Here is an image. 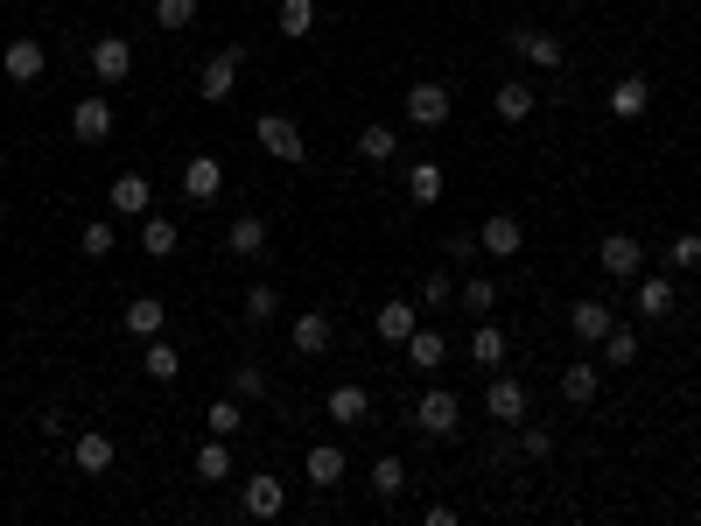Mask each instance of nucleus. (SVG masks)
<instances>
[{
	"label": "nucleus",
	"instance_id": "nucleus-1",
	"mask_svg": "<svg viewBox=\"0 0 701 526\" xmlns=\"http://www.w3.org/2000/svg\"><path fill=\"white\" fill-rule=\"evenodd\" d=\"M253 141H260V155H274V162H288V168L309 162V141H302V127L288 120V112H260V120H253Z\"/></svg>",
	"mask_w": 701,
	"mask_h": 526
},
{
	"label": "nucleus",
	"instance_id": "nucleus-2",
	"mask_svg": "<svg viewBox=\"0 0 701 526\" xmlns=\"http://www.w3.org/2000/svg\"><path fill=\"white\" fill-rule=\"evenodd\" d=\"M414 428H421L428 442H449V436L463 428V401H457L449 386H428L421 401H414Z\"/></svg>",
	"mask_w": 701,
	"mask_h": 526
},
{
	"label": "nucleus",
	"instance_id": "nucleus-3",
	"mask_svg": "<svg viewBox=\"0 0 701 526\" xmlns=\"http://www.w3.org/2000/svg\"><path fill=\"white\" fill-rule=\"evenodd\" d=\"M239 64H245V50H239V43L211 50V56L197 64V99H204V106H224V99H232V85H239Z\"/></svg>",
	"mask_w": 701,
	"mask_h": 526
},
{
	"label": "nucleus",
	"instance_id": "nucleus-4",
	"mask_svg": "<svg viewBox=\"0 0 701 526\" xmlns=\"http://www.w3.org/2000/svg\"><path fill=\"white\" fill-rule=\"evenodd\" d=\"M449 112H457V99H449L442 78H414L407 85V127H449Z\"/></svg>",
	"mask_w": 701,
	"mask_h": 526
},
{
	"label": "nucleus",
	"instance_id": "nucleus-5",
	"mask_svg": "<svg viewBox=\"0 0 701 526\" xmlns=\"http://www.w3.org/2000/svg\"><path fill=\"white\" fill-rule=\"evenodd\" d=\"M106 211L112 218H147V211H155V183H147L141 168H120L112 190H106Z\"/></svg>",
	"mask_w": 701,
	"mask_h": 526
},
{
	"label": "nucleus",
	"instance_id": "nucleus-6",
	"mask_svg": "<svg viewBox=\"0 0 701 526\" xmlns=\"http://www.w3.org/2000/svg\"><path fill=\"white\" fill-rule=\"evenodd\" d=\"M484 415L499 428H519L526 415H534V393H526L519 380H505V372H491V393H484Z\"/></svg>",
	"mask_w": 701,
	"mask_h": 526
},
{
	"label": "nucleus",
	"instance_id": "nucleus-7",
	"mask_svg": "<svg viewBox=\"0 0 701 526\" xmlns=\"http://www.w3.org/2000/svg\"><path fill=\"white\" fill-rule=\"evenodd\" d=\"M505 43H513V56L519 64H534V70H561V35H547V29H526V22H513V35H505Z\"/></svg>",
	"mask_w": 701,
	"mask_h": 526
},
{
	"label": "nucleus",
	"instance_id": "nucleus-8",
	"mask_svg": "<svg viewBox=\"0 0 701 526\" xmlns=\"http://www.w3.org/2000/svg\"><path fill=\"white\" fill-rule=\"evenodd\" d=\"M596 267L611 274V281H638V274H646V246H638L632 232H611V239L596 246Z\"/></svg>",
	"mask_w": 701,
	"mask_h": 526
},
{
	"label": "nucleus",
	"instance_id": "nucleus-9",
	"mask_svg": "<svg viewBox=\"0 0 701 526\" xmlns=\"http://www.w3.org/2000/svg\"><path fill=\"white\" fill-rule=\"evenodd\" d=\"M91 78H99V85H127V78H134V43H127V35H99V43H91Z\"/></svg>",
	"mask_w": 701,
	"mask_h": 526
},
{
	"label": "nucleus",
	"instance_id": "nucleus-10",
	"mask_svg": "<svg viewBox=\"0 0 701 526\" xmlns=\"http://www.w3.org/2000/svg\"><path fill=\"white\" fill-rule=\"evenodd\" d=\"M478 246H484L491 260H519V246H526V224H519L513 211H491V218L478 224Z\"/></svg>",
	"mask_w": 701,
	"mask_h": 526
},
{
	"label": "nucleus",
	"instance_id": "nucleus-11",
	"mask_svg": "<svg viewBox=\"0 0 701 526\" xmlns=\"http://www.w3.org/2000/svg\"><path fill=\"white\" fill-rule=\"evenodd\" d=\"M0 70H8L14 85H35V78H43V70H50V50L35 43V35H14V43L0 50Z\"/></svg>",
	"mask_w": 701,
	"mask_h": 526
},
{
	"label": "nucleus",
	"instance_id": "nucleus-12",
	"mask_svg": "<svg viewBox=\"0 0 701 526\" xmlns=\"http://www.w3.org/2000/svg\"><path fill=\"white\" fill-rule=\"evenodd\" d=\"M239 505H245V519H281V505H288V484H281L274 471H260V478H245Z\"/></svg>",
	"mask_w": 701,
	"mask_h": 526
},
{
	"label": "nucleus",
	"instance_id": "nucleus-13",
	"mask_svg": "<svg viewBox=\"0 0 701 526\" xmlns=\"http://www.w3.org/2000/svg\"><path fill=\"white\" fill-rule=\"evenodd\" d=\"M218 190H224V162L218 155H189L183 162V197L189 204H218Z\"/></svg>",
	"mask_w": 701,
	"mask_h": 526
},
{
	"label": "nucleus",
	"instance_id": "nucleus-14",
	"mask_svg": "<svg viewBox=\"0 0 701 526\" xmlns=\"http://www.w3.org/2000/svg\"><path fill=\"white\" fill-rule=\"evenodd\" d=\"M324 415H330L337 428H365V421H372V393L344 380V386H330V393H324Z\"/></svg>",
	"mask_w": 701,
	"mask_h": 526
},
{
	"label": "nucleus",
	"instance_id": "nucleus-15",
	"mask_svg": "<svg viewBox=\"0 0 701 526\" xmlns=\"http://www.w3.org/2000/svg\"><path fill=\"white\" fill-rule=\"evenodd\" d=\"M330 337H337V324H330L324 309H302V316H295V330H288V344H295V359H324Z\"/></svg>",
	"mask_w": 701,
	"mask_h": 526
},
{
	"label": "nucleus",
	"instance_id": "nucleus-16",
	"mask_svg": "<svg viewBox=\"0 0 701 526\" xmlns=\"http://www.w3.org/2000/svg\"><path fill=\"white\" fill-rule=\"evenodd\" d=\"M611 303H596V295H576V309H568V330H576V344H603L611 337Z\"/></svg>",
	"mask_w": 701,
	"mask_h": 526
},
{
	"label": "nucleus",
	"instance_id": "nucleus-17",
	"mask_svg": "<svg viewBox=\"0 0 701 526\" xmlns=\"http://www.w3.org/2000/svg\"><path fill=\"white\" fill-rule=\"evenodd\" d=\"M224 253H232V260H260V253H267V218L239 211L232 224H224Z\"/></svg>",
	"mask_w": 701,
	"mask_h": 526
},
{
	"label": "nucleus",
	"instance_id": "nucleus-18",
	"mask_svg": "<svg viewBox=\"0 0 701 526\" xmlns=\"http://www.w3.org/2000/svg\"><path fill=\"white\" fill-rule=\"evenodd\" d=\"M534 106H540V91L526 85V78H505L499 91H491V112H499L505 127H526V120H534Z\"/></svg>",
	"mask_w": 701,
	"mask_h": 526
},
{
	"label": "nucleus",
	"instance_id": "nucleus-19",
	"mask_svg": "<svg viewBox=\"0 0 701 526\" xmlns=\"http://www.w3.org/2000/svg\"><path fill=\"white\" fill-rule=\"evenodd\" d=\"M112 457H120V442H112L106 428H85V436L70 442V463H78L85 478H106V471H112Z\"/></svg>",
	"mask_w": 701,
	"mask_h": 526
},
{
	"label": "nucleus",
	"instance_id": "nucleus-20",
	"mask_svg": "<svg viewBox=\"0 0 701 526\" xmlns=\"http://www.w3.org/2000/svg\"><path fill=\"white\" fill-rule=\"evenodd\" d=\"M344 471H351V457L337 442H316L309 457H302V478L316 484V492H330V484H344Z\"/></svg>",
	"mask_w": 701,
	"mask_h": 526
},
{
	"label": "nucleus",
	"instance_id": "nucleus-21",
	"mask_svg": "<svg viewBox=\"0 0 701 526\" xmlns=\"http://www.w3.org/2000/svg\"><path fill=\"white\" fill-rule=\"evenodd\" d=\"M70 134H78L85 147L112 141V99H78V106H70Z\"/></svg>",
	"mask_w": 701,
	"mask_h": 526
},
{
	"label": "nucleus",
	"instance_id": "nucleus-22",
	"mask_svg": "<svg viewBox=\"0 0 701 526\" xmlns=\"http://www.w3.org/2000/svg\"><path fill=\"white\" fill-rule=\"evenodd\" d=\"M673 303H680V295H673V274H638V316H646V324H667V316H673Z\"/></svg>",
	"mask_w": 701,
	"mask_h": 526
},
{
	"label": "nucleus",
	"instance_id": "nucleus-23",
	"mask_svg": "<svg viewBox=\"0 0 701 526\" xmlns=\"http://www.w3.org/2000/svg\"><path fill=\"white\" fill-rule=\"evenodd\" d=\"M372 330H379V344H407V337L421 330V303H379Z\"/></svg>",
	"mask_w": 701,
	"mask_h": 526
},
{
	"label": "nucleus",
	"instance_id": "nucleus-24",
	"mask_svg": "<svg viewBox=\"0 0 701 526\" xmlns=\"http://www.w3.org/2000/svg\"><path fill=\"white\" fill-rule=\"evenodd\" d=\"M162 330H168V303L162 295H134V303H127V337L147 344V337H162Z\"/></svg>",
	"mask_w": 701,
	"mask_h": 526
},
{
	"label": "nucleus",
	"instance_id": "nucleus-25",
	"mask_svg": "<svg viewBox=\"0 0 701 526\" xmlns=\"http://www.w3.org/2000/svg\"><path fill=\"white\" fill-rule=\"evenodd\" d=\"M189 463H197V484H224V478H232V442H224V436H204Z\"/></svg>",
	"mask_w": 701,
	"mask_h": 526
},
{
	"label": "nucleus",
	"instance_id": "nucleus-26",
	"mask_svg": "<svg viewBox=\"0 0 701 526\" xmlns=\"http://www.w3.org/2000/svg\"><path fill=\"white\" fill-rule=\"evenodd\" d=\"M611 112L617 120H646L653 112V78H617L611 85Z\"/></svg>",
	"mask_w": 701,
	"mask_h": 526
},
{
	"label": "nucleus",
	"instance_id": "nucleus-27",
	"mask_svg": "<svg viewBox=\"0 0 701 526\" xmlns=\"http://www.w3.org/2000/svg\"><path fill=\"white\" fill-rule=\"evenodd\" d=\"M407 365H414V372H442V365H449V337H442V330H414V337H407Z\"/></svg>",
	"mask_w": 701,
	"mask_h": 526
},
{
	"label": "nucleus",
	"instance_id": "nucleus-28",
	"mask_svg": "<svg viewBox=\"0 0 701 526\" xmlns=\"http://www.w3.org/2000/svg\"><path fill=\"white\" fill-rule=\"evenodd\" d=\"M505 351H513V344H505V330H499V324H478V330H470V365L505 372Z\"/></svg>",
	"mask_w": 701,
	"mask_h": 526
},
{
	"label": "nucleus",
	"instance_id": "nucleus-29",
	"mask_svg": "<svg viewBox=\"0 0 701 526\" xmlns=\"http://www.w3.org/2000/svg\"><path fill=\"white\" fill-rule=\"evenodd\" d=\"M596 393H603V380H596L590 359H576V365L561 372V401H568V407H596Z\"/></svg>",
	"mask_w": 701,
	"mask_h": 526
},
{
	"label": "nucleus",
	"instance_id": "nucleus-30",
	"mask_svg": "<svg viewBox=\"0 0 701 526\" xmlns=\"http://www.w3.org/2000/svg\"><path fill=\"white\" fill-rule=\"evenodd\" d=\"M407 204H414V211H435V204H442V168H435V162L407 168Z\"/></svg>",
	"mask_w": 701,
	"mask_h": 526
},
{
	"label": "nucleus",
	"instance_id": "nucleus-31",
	"mask_svg": "<svg viewBox=\"0 0 701 526\" xmlns=\"http://www.w3.org/2000/svg\"><path fill=\"white\" fill-rule=\"evenodd\" d=\"M141 372H147V380H183V351L176 344H168V337H147V351H141Z\"/></svg>",
	"mask_w": 701,
	"mask_h": 526
},
{
	"label": "nucleus",
	"instance_id": "nucleus-32",
	"mask_svg": "<svg viewBox=\"0 0 701 526\" xmlns=\"http://www.w3.org/2000/svg\"><path fill=\"white\" fill-rule=\"evenodd\" d=\"M603 365H624V372H632L638 359H646V344H638V330H624V324H611V337H603Z\"/></svg>",
	"mask_w": 701,
	"mask_h": 526
},
{
	"label": "nucleus",
	"instance_id": "nucleus-33",
	"mask_svg": "<svg viewBox=\"0 0 701 526\" xmlns=\"http://www.w3.org/2000/svg\"><path fill=\"white\" fill-rule=\"evenodd\" d=\"M141 253H147V260H168V253H176V218L147 211V218H141Z\"/></svg>",
	"mask_w": 701,
	"mask_h": 526
},
{
	"label": "nucleus",
	"instance_id": "nucleus-34",
	"mask_svg": "<svg viewBox=\"0 0 701 526\" xmlns=\"http://www.w3.org/2000/svg\"><path fill=\"white\" fill-rule=\"evenodd\" d=\"M457 303H463V309H478V316H491V309L505 303V288H499V281H491V274H463Z\"/></svg>",
	"mask_w": 701,
	"mask_h": 526
},
{
	"label": "nucleus",
	"instance_id": "nucleus-35",
	"mask_svg": "<svg viewBox=\"0 0 701 526\" xmlns=\"http://www.w3.org/2000/svg\"><path fill=\"white\" fill-rule=\"evenodd\" d=\"M358 155H365V162H393V155H401V134H393L386 120L358 127Z\"/></svg>",
	"mask_w": 701,
	"mask_h": 526
},
{
	"label": "nucleus",
	"instance_id": "nucleus-36",
	"mask_svg": "<svg viewBox=\"0 0 701 526\" xmlns=\"http://www.w3.org/2000/svg\"><path fill=\"white\" fill-rule=\"evenodd\" d=\"M239 309H245V324H274V316H281V288H274V281H253V288L239 295Z\"/></svg>",
	"mask_w": 701,
	"mask_h": 526
},
{
	"label": "nucleus",
	"instance_id": "nucleus-37",
	"mask_svg": "<svg viewBox=\"0 0 701 526\" xmlns=\"http://www.w3.org/2000/svg\"><path fill=\"white\" fill-rule=\"evenodd\" d=\"M274 29L288 35V43H302V35L316 29V0H281V8H274Z\"/></svg>",
	"mask_w": 701,
	"mask_h": 526
},
{
	"label": "nucleus",
	"instance_id": "nucleus-38",
	"mask_svg": "<svg viewBox=\"0 0 701 526\" xmlns=\"http://www.w3.org/2000/svg\"><path fill=\"white\" fill-rule=\"evenodd\" d=\"M239 393H224V401H211V407H204V428H211V436H224V442H232L239 436V428H245V415H239Z\"/></svg>",
	"mask_w": 701,
	"mask_h": 526
},
{
	"label": "nucleus",
	"instance_id": "nucleus-39",
	"mask_svg": "<svg viewBox=\"0 0 701 526\" xmlns=\"http://www.w3.org/2000/svg\"><path fill=\"white\" fill-rule=\"evenodd\" d=\"M365 478H372V498H401V492H407V463H401V457H379Z\"/></svg>",
	"mask_w": 701,
	"mask_h": 526
},
{
	"label": "nucleus",
	"instance_id": "nucleus-40",
	"mask_svg": "<svg viewBox=\"0 0 701 526\" xmlns=\"http://www.w3.org/2000/svg\"><path fill=\"white\" fill-rule=\"evenodd\" d=\"M112 246H120V224H112V218H91L85 232H78V253H85V260H106Z\"/></svg>",
	"mask_w": 701,
	"mask_h": 526
},
{
	"label": "nucleus",
	"instance_id": "nucleus-41",
	"mask_svg": "<svg viewBox=\"0 0 701 526\" xmlns=\"http://www.w3.org/2000/svg\"><path fill=\"white\" fill-rule=\"evenodd\" d=\"M701 267V232H680L667 246V274H694Z\"/></svg>",
	"mask_w": 701,
	"mask_h": 526
},
{
	"label": "nucleus",
	"instance_id": "nucleus-42",
	"mask_svg": "<svg viewBox=\"0 0 701 526\" xmlns=\"http://www.w3.org/2000/svg\"><path fill=\"white\" fill-rule=\"evenodd\" d=\"M449 303H457V274L435 267V274L421 281V309H449Z\"/></svg>",
	"mask_w": 701,
	"mask_h": 526
},
{
	"label": "nucleus",
	"instance_id": "nucleus-43",
	"mask_svg": "<svg viewBox=\"0 0 701 526\" xmlns=\"http://www.w3.org/2000/svg\"><path fill=\"white\" fill-rule=\"evenodd\" d=\"M232 393H239V401H267V372H260V365H232Z\"/></svg>",
	"mask_w": 701,
	"mask_h": 526
},
{
	"label": "nucleus",
	"instance_id": "nucleus-44",
	"mask_svg": "<svg viewBox=\"0 0 701 526\" xmlns=\"http://www.w3.org/2000/svg\"><path fill=\"white\" fill-rule=\"evenodd\" d=\"M519 457L547 463V457H555V436H547V428H534V421H519Z\"/></svg>",
	"mask_w": 701,
	"mask_h": 526
},
{
	"label": "nucleus",
	"instance_id": "nucleus-45",
	"mask_svg": "<svg viewBox=\"0 0 701 526\" xmlns=\"http://www.w3.org/2000/svg\"><path fill=\"white\" fill-rule=\"evenodd\" d=\"M155 22L162 29H189L197 22V0H155Z\"/></svg>",
	"mask_w": 701,
	"mask_h": 526
},
{
	"label": "nucleus",
	"instance_id": "nucleus-46",
	"mask_svg": "<svg viewBox=\"0 0 701 526\" xmlns=\"http://www.w3.org/2000/svg\"><path fill=\"white\" fill-rule=\"evenodd\" d=\"M478 253H484V246H478V232H457V239H449V260H457V267H470Z\"/></svg>",
	"mask_w": 701,
	"mask_h": 526
},
{
	"label": "nucleus",
	"instance_id": "nucleus-47",
	"mask_svg": "<svg viewBox=\"0 0 701 526\" xmlns=\"http://www.w3.org/2000/svg\"><path fill=\"white\" fill-rule=\"evenodd\" d=\"M0 176H8V147H0Z\"/></svg>",
	"mask_w": 701,
	"mask_h": 526
},
{
	"label": "nucleus",
	"instance_id": "nucleus-48",
	"mask_svg": "<svg viewBox=\"0 0 701 526\" xmlns=\"http://www.w3.org/2000/svg\"><path fill=\"white\" fill-rule=\"evenodd\" d=\"M0 224H8V197H0Z\"/></svg>",
	"mask_w": 701,
	"mask_h": 526
}]
</instances>
